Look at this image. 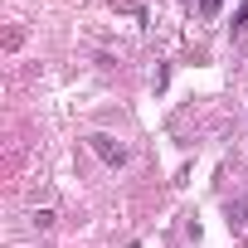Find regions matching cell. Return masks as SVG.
<instances>
[{"label": "cell", "instance_id": "cell-3", "mask_svg": "<svg viewBox=\"0 0 248 248\" xmlns=\"http://www.w3.org/2000/svg\"><path fill=\"white\" fill-rule=\"evenodd\" d=\"M219 5H224V0H200V15H204V20H214V15H219Z\"/></svg>", "mask_w": 248, "mask_h": 248}, {"label": "cell", "instance_id": "cell-2", "mask_svg": "<svg viewBox=\"0 0 248 248\" xmlns=\"http://www.w3.org/2000/svg\"><path fill=\"white\" fill-rule=\"evenodd\" d=\"M229 224H233V229H248V200L229 204Z\"/></svg>", "mask_w": 248, "mask_h": 248}, {"label": "cell", "instance_id": "cell-4", "mask_svg": "<svg viewBox=\"0 0 248 248\" xmlns=\"http://www.w3.org/2000/svg\"><path fill=\"white\" fill-rule=\"evenodd\" d=\"M233 30H248V0H243V5L233 10Z\"/></svg>", "mask_w": 248, "mask_h": 248}, {"label": "cell", "instance_id": "cell-1", "mask_svg": "<svg viewBox=\"0 0 248 248\" xmlns=\"http://www.w3.org/2000/svg\"><path fill=\"white\" fill-rule=\"evenodd\" d=\"M88 146H93V156H97L102 166H127V146H122L117 137H107V132H93Z\"/></svg>", "mask_w": 248, "mask_h": 248}]
</instances>
